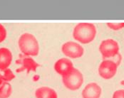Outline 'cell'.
<instances>
[{"label":"cell","instance_id":"obj_8","mask_svg":"<svg viewBox=\"0 0 124 98\" xmlns=\"http://www.w3.org/2000/svg\"><path fill=\"white\" fill-rule=\"evenodd\" d=\"M17 64L21 65V68L16 70V72H21L26 70V72L29 73L30 71L36 72L37 69L39 67V64L34 61L31 57L26 56L23 55V56H20L19 59L16 62Z\"/></svg>","mask_w":124,"mask_h":98},{"label":"cell","instance_id":"obj_17","mask_svg":"<svg viewBox=\"0 0 124 98\" xmlns=\"http://www.w3.org/2000/svg\"><path fill=\"white\" fill-rule=\"evenodd\" d=\"M3 83H4V81H3V79H2V75H1V74L0 73V86Z\"/></svg>","mask_w":124,"mask_h":98},{"label":"cell","instance_id":"obj_4","mask_svg":"<svg viewBox=\"0 0 124 98\" xmlns=\"http://www.w3.org/2000/svg\"><path fill=\"white\" fill-rule=\"evenodd\" d=\"M99 49L103 60H109L120 53L118 43L113 38H107L101 41Z\"/></svg>","mask_w":124,"mask_h":98},{"label":"cell","instance_id":"obj_6","mask_svg":"<svg viewBox=\"0 0 124 98\" xmlns=\"http://www.w3.org/2000/svg\"><path fill=\"white\" fill-rule=\"evenodd\" d=\"M118 66L110 60H103L100 63L98 73L99 76L104 80H111L117 73Z\"/></svg>","mask_w":124,"mask_h":98},{"label":"cell","instance_id":"obj_1","mask_svg":"<svg viewBox=\"0 0 124 98\" xmlns=\"http://www.w3.org/2000/svg\"><path fill=\"white\" fill-rule=\"evenodd\" d=\"M97 34L96 26L92 23L81 22L75 26L73 37L80 44H88L93 41Z\"/></svg>","mask_w":124,"mask_h":98},{"label":"cell","instance_id":"obj_16","mask_svg":"<svg viewBox=\"0 0 124 98\" xmlns=\"http://www.w3.org/2000/svg\"><path fill=\"white\" fill-rule=\"evenodd\" d=\"M112 98H124V90H116L112 95Z\"/></svg>","mask_w":124,"mask_h":98},{"label":"cell","instance_id":"obj_3","mask_svg":"<svg viewBox=\"0 0 124 98\" xmlns=\"http://www.w3.org/2000/svg\"><path fill=\"white\" fill-rule=\"evenodd\" d=\"M84 79L83 73L79 70L74 68L70 73L62 77V83L68 90L76 91L81 87L84 83Z\"/></svg>","mask_w":124,"mask_h":98},{"label":"cell","instance_id":"obj_18","mask_svg":"<svg viewBox=\"0 0 124 98\" xmlns=\"http://www.w3.org/2000/svg\"><path fill=\"white\" fill-rule=\"evenodd\" d=\"M120 83H121V85L124 86V80H121Z\"/></svg>","mask_w":124,"mask_h":98},{"label":"cell","instance_id":"obj_9","mask_svg":"<svg viewBox=\"0 0 124 98\" xmlns=\"http://www.w3.org/2000/svg\"><path fill=\"white\" fill-rule=\"evenodd\" d=\"M101 95V87L94 82L88 83L81 92L82 98H100Z\"/></svg>","mask_w":124,"mask_h":98},{"label":"cell","instance_id":"obj_5","mask_svg":"<svg viewBox=\"0 0 124 98\" xmlns=\"http://www.w3.org/2000/svg\"><path fill=\"white\" fill-rule=\"evenodd\" d=\"M62 52L68 58L77 59L84 56V49L78 42L67 41L62 45Z\"/></svg>","mask_w":124,"mask_h":98},{"label":"cell","instance_id":"obj_13","mask_svg":"<svg viewBox=\"0 0 124 98\" xmlns=\"http://www.w3.org/2000/svg\"><path fill=\"white\" fill-rule=\"evenodd\" d=\"M2 72H3V73L1 74V75H2V79H3L4 82L9 83V82L13 80L16 77L15 74L14 73V72L9 68L6 69V70H4Z\"/></svg>","mask_w":124,"mask_h":98},{"label":"cell","instance_id":"obj_14","mask_svg":"<svg viewBox=\"0 0 124 98\" xmlns=\"http://www.w3.org/2000/svg\"><path fill=\"white\" fill-rule=\"evenodd\" d=\"M106 26L113 31H119L124 28V23H107Z\"/></svg>","mask_w":124,"mask_h":98},{"label":"cell","instance_id":"obj_15","mask_svg":"<svg viewBox=\"0 0 124 98\" xmlns=\"http://www.w3.org/2000/svg\"><path fill=\"white\" fill-rule=\"evenodd\" d=\"M7 36V31L6 28L1 24H0V43L6 40Z\"/></svg>","mask_w":124,"mask_h":98},{"label":"cell","instance_id":"obj_12","mask_svg":"<svg viewBox=\"0 0 124 98\" xmlns=\"http://www.w3.org/2000/svg\"><path fill=\"white\" fill-rule=\"evenodd\" d=\"M12 94V87L9 83L4 82L0 86V98H9Z\"/></svg>","mask_w":124,"mask_h":98},{"label":"cell","instance_id":"obj_2","mask_svg":"<svg viewBox=\"0 0 124 98\" xmlns=\"http://www.w3.org/2000/svg\"><path fill=\"white\" fill-rule=\"evenodd\" d=\"M18 46L23 55L26 56H37L39 53V43L37 38L30 33L22 34L18 40Z\"/></svg>","mask_w":124,"mask_h":98},{"label":"cell","instance_id":"obj_10","mask_svg":"<svg viewBox=\"0 0 124 98\" xmlns=\"http://www.w3.org/2000/svg\"><path fill=\"white\" fill-rule=\"evenodd\" d=\"M13 55L12 51L7 48H0V70L4 71L9 68L12 64Z\"/></svg>","mask_w":124,"mask_h":98},{"label":"cell","instance_id":"obj_11","mask_svg":"<svg viewBox=\"0 0 124 98\" xmlns=\"http://www.w3.org/2000/svg\"><path fill=\"white\" fill-rule=\"evenodd\" d=\"M36 98H58V94L49 87H41L35 91Z\"/></svg>","mask_w":124,"mask_h":98},{"label":"cell","instance_id":"obj_7","mask_svg":"<svg viewBox=\"0 0 124 98\" xmlns=\"http://www.w3.org/2000/svg\"><path fill=\"white\" fill-rule=\"evenodd\" d=\"M56 73L63 77L70 73L74 68L72 61L68 58H62L55 62L54 65Z\"/></svg>","mask_w":124,"mask_h":98}]
</instances>
